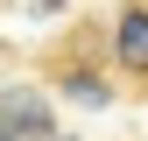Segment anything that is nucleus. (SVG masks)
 <instances>
[{"label": "nucleus", "instance_id": "2", "mask_svg": "<svg viewBox=\"0 0 148 141\" xmlns=\"http://www.w3.org/2000/svg\"><path fill=\"white\" fill-rule=\"evenodd\" d=\"M106 57H113V78L148 92V0H120L106 14Z\"/></svg>", "mask_w": 148, "mask_h": 141}, {"label": "nucleus", "instance_id": "1", "mask_svg": "<svg viewBox=\"0 0 148 141\" xmlns=\"http://www.w3.org/2000/svg\"><path fill=\"white\" fill-rule=\"evenodd\" d=\"M42 78L57 85V92H71V99H85V106H106L113 99V57H106V28H99V42H57L42 57Z\"/></svg>", "mask_w": 148, "mask_h": 141}]
</instances>
